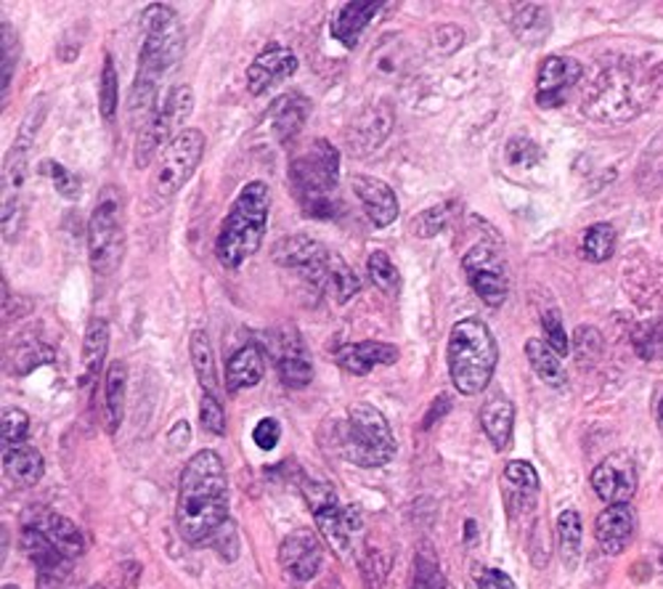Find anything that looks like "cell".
Segmentation results:
<instances>
[{
    "instance_id": "obj_49",
    "label": "cell",
    "mask_w": 663,
    "mask_h": 589,
    "mask_svg": "<svg viewBox=\"0 0 663 589\" xmlns=\"http://www.w3.org/2000/svg\"><path fill=\"white\" fill-rule=\"evenodd\" d=\"M253 441H255V447L263 449V451L277 449L279 441H281V425H279L277 417H266V420H260L258 425H255Z\"/></svg>"
},
{
    "instance_id": "obj_7",
    "label": "cell",
    "mask_w": 663,
    "mask_h": 589,
    "mask_svg": "<svg viewBox=\"0 0 663 589\" xmlns=\"http://www.w3.org/2000/svg\"><path fill=\"white\" fill-rule=\"evenodd\" d=\"M340 454L359 468H383L396 454V438L385 415L372 404H351L338 433Z\"/></svg>"
},
{
    "instance_id": "obj_6",
    "label": "cell",
    "mask_w": 663,
    "mask_h": 589,
    "mask_svg": "<svg viewBox=\"0 0 663 589\" xmlns=\"http://www.w3.org/2000/svg\"><path fill=\"white\" fill-rule=\"evenodd\" d=\"M449 375L462 396H478L489 388L499 364V345L481 319H459L449 332Z\"/></svg>"
},
{
    "instance_id": "obj_31",
    "label": "cell",
    "mask_w": 663,
    "mask_h": 589,
    "mask_svg": "<svg viewBox=\"0 0 663 589\" xmlns=\"http://www.w3.org/2000/svg\"><path fill=\"white\" fill-rule=\"evenodd\" d=\"M372 58V69L383 77H402L411 69V58H415V51L406 45L402 35H385V41L374 49Z\"/></svg>"
},
{
    "instance_id": "obj_52",
    "label": "cell",
    "mask_w": 663,
    "mask_h": 589,
    "mask_svg": "<svg viewBox=\"0 0 663 589\" xmlns=\"http://www.w3.org/2000/svg\"><path fill=\"white\" fill-rule=\"evenodd\" d=\"M168 441H170V449H173V451H179V449L186 447V443L192 441V430H189V425L183 422V420L175 422L173 430H170Z\"/></svg>"
},
{
    "instance_id": "obj_44",
    "label": "cell",
    "mask_w": 663,
    "mask_h": 589,
    "mask_svg": "<svg viewBox=\"0 0 663 589\" xmlns=\"http://www.w3.org/2000/svg\"><path fill=\"white\" fill-rule=\"evenodd\" d=\"M30 433V415L19 407L3 409V420H0V438H3V449L19 447Z\"/></svg>"
},
{
    "instance_id": "obj_47",
    "label": "cell",
    "mask_w": 663,
    "mask_h": 589,
    "mask_svg": "<svg viewBox=\"0 0 663 589\" xmlns=\"http://www.w3.org/2000/svg\"><path fill=\"white\" fill-rule=\"evenodd\" d=\"M542 326H544V332H547L549 349H553L557 356H566V353H568V335H566V326H563L560 313L544 311L542 313Z\"/></svg>"
},
{
    "instance_id": "obj_1",
    "label": "cell",
    "mask_w": 663,
    "mask_h": 589,
    "mask_svg": "<svg viewBox=\"0 0 663 589\" xmlns=\"http://www.w3.org/2000/svg\"><path fill=\"white\" fill-rule=\"evenodd\" d=\"M228 523V475L213 449L196 451L179 481L175 526L189 545H205Z\"/></svg>"
},
{
    "instance_id": "obj_15",
    "label": "cell",
    "mask_w": 663,
    "mask_h": 589,
    "mask_svg": "<svg viewBox=\"0 0 663 589\" xmlns=\"http://www.w3.org/2000/svg\"><path fill=\"white\" fill-rule=\"evenodd\" d=\"M584 67L576 58L553 54L539 64V81H536V104L542 109H557L566 104L574 85L581 81Z\"/></svg>"
},
{
    "instance_id": "obj_12",
    "label": "cell",
    "mask_w": 663,
    "mask_h": 589,
    "mask_svg": "<svg viewBox=\"0 0 663 589\" xmlns=\"http://www.w3.org/2000/svg\"><path fill=\"white\" fill-rule=\"evenodd\" d=\"M300 489H303V496L308 507H311L319 532L324 534V539L330 542L334 553L345 555V549L351 547V536L361 528L359 510L340 505L338 494H334L332 486H327L324 481H311V478H306V481L300 483Z\"/></svg>"
},
{
    "instance_id": "obj_18",
    "label": "cell",
    "mask_w": 663,
    "mask_h": 589,
    "mask_svg": "<svg viewBox=\"0 0 663 589\" xmlns=\"http://www.w3.org/2000/svg\"><path fill=\"white\" fill-rule=\"evenodd\" d=\"M351 189L361 200V205H364V211L374 226L387 228L396 224L402 205H398L396 192H393L385 181L374 179V175H353Z\"/></svg>"
},
{
    "instance_id": "obj_17",
    "label": "cell",
    "mask_w": 663,
    "mask_h": 589,
    "mask_svg": "<svg viewBox=\"0 0 663 589\" xmlns=\"http://www.w3.org/2000/svg\"><path fill=\"white\" fill-rule=\"evenodd\" d=\"M321 558H324L321 542L308 528H298V532L287 534L279 545L281 568L298 581H311L319 574Z\"/></svg>"
},
{
    "instance_id": "obj_42",
    "label": "cell",
    "mask_w": 663,
    "mask_h": 589,
    "mask_svg": "<svg viewBox=\"0 0 663 589\" xmlns=\"http://www.w3.org/2000/svg\"><path fill=\"white\" fill-rule=\"evenodd\" d=\"M409 589H446V576L432 555L417 553L415 568H411Z\"/></svg>"
},
{
    "instance_id": "obj_40",
    "label": "cell",
    "mask_w": 663,
    "mask_h": 589,
    "mask_svg": "<svg viewBox=\"0 0 663 589\" xmlns=\"http://www.w3.org/2000/svg\"><path fill=\"white\" fill-rule=\"evenodd\" d=\"M451 224V207L449 205H436V207H428V211L417 213L415 218H411V234L419 239H430V237H438V234L446 232Z\"/></svg>"
},
{
    "instance_id": "obj_36",
    "label": "cell",
    "mask_w": 663,
    "mask_h": 589,
    "mask_svg": "<svg viewBox=\"0 0 663 589\" xmlns=\"http://www.w3.org/2000/svg\"><path fill=\"white\" fill-rule=\"evenodd\" d=\"M557 539H560V555L568 568L576 566L581 555V518L576 510H563L557 515Z\"/></svg>"
},
{
    "instance_id": "obj_54",
    "label": "cell",
    "mask_w": 663,
    "mask_h": 589,
    "mask_svg": "<svg viewBox=\"0 0 663 589\" xmlns=\"http://www.w3.org/2000/svg\"><path fill=\"white\" fill-rule=\"evenodd\" d=\"M38 589H62L58 574H38Z\"/></svg>"
},
{
    "instance_id": "obj_55",
    "label": "cell",
    "mask_w": 663,
    "mask_h": 589,
    "mask_svg": "<svg viewBox=\"0 0 663 589\" xmlns=\"http://www.w3.org/2000/svg\"><path fill=\"white\" fill-rule=\"evenodd\" d=\"M655 417H659V428L663 433V390H661V398H659V407H655Z\"/></svg>"
},
{
    "instance_id": "obj_29",
    "label": "cell",
    "mask_w": 663,
    "mask_h": 589,
    "mask_svg": "<svg viewBox=\"0 0 663 589\" xmlns=\"http://www.w3.org/2000/svg\"><path fill=\"white\" fill-rule=\"evenodd\" d=\"M393 128V113L391 107H385V104H377V107H370L364 115L356 117V122H353V149L356 152H370V149H377L379 143L387 139V133H391Z\"/></svg>"
},
{
    "instance_id": "obj_24",
    "label": "cell",
    "mask_w": 663,
    "mask_h": 589,
    "mask_svg": "<svg viewBox=\"0 0 663 589\" xmlns=\"http://www.w3.org/2000/svg\"><path fill=\"white\" fill-rule=\"evenodd\" d=\"M109 351V322L107 319L96 317L88 322L83 340V356H81V388L88 390L101 375L104 358Z\"/></svg>"
},
{
    "instance_id": "obj_10",
    "label": "cell",
    "mask_w": 663,
    "mask_h": 589,
    "mask_svg": "<svg viewBox=\"0 0 663 589\" xmlns=\"http://www.w3.org/2000/svg\"><path fill=\"white\" fill-rule=\"evenodd\" d=\"M194 109V90L189 85H173L168 90L165 101L157 107V113L149 117V122L139 130V139H136V152L133 162L136 168L152 165V160L160 154V149L165 152L170 141L175 136H181V126L189 120Z\"/></svg>"
},
{
    "instance_id": "obj_3",
    "label": "cell",
    "mask_w": 663,
    "mask_h": 589,
    "mask_svg": "<svg viewBox=\"0 0 663 589\" xmlns=\"http://www.w3.org/2000/svg\"><path fill=\"white\" fill-rule=\"evenodd\" d=\"M268 213H271V189L266 181H249L236 194L232 211L223 218L218 239H215V258L223 268L236 271L247 258L260 250L266 237Z\"/></svg>"
},
{
    "instance_id": "obj_16",
    "label": "cell",
    "mask_w": 663,
    "mask_h": 589,
    "mask_svg": "<svg viewBox=\"0 0 663 589\" xmlns=\"http://www.w3.org/2000/svg\"><path fill=\"white\" fill-rule=\"evenodd\" d=\"M295 72H298V56H295L290 49H285V45L271 43L266 45L247 67V90L253 96H263L277 83L292 77Z\"/></svg>"
},
{
    "instance_id": "obj_43",
    "label": "cell",
    "mask_w": 663,
    "mask_h": 589,
    "mask_svg": "<svg viewBox=\"0 0 663 589\" xmlns=\"http://www.w3.org/2000/svg\"><path fill=\"white\" fill-rule=\"evenodd\" d=\"M504 481H507L512 489L521 491V496L528 494L531 500H534V496L539 494V489H542L539 473H536L534 464L525 462V460L507 462V468H504Z\"/></svg>"
},
{
    "instance_id": "obj_21",
    "label": "cell",
    "mask_w": 663,
    "mask_h": 589,
    "mask_svg": "<svg viewBox=\"0 0 663 589\" xmlns=\"http://www.w3.org/2000/svg\"><path fill=\"white\" fill-rule=\"evenodd\" d=\"M398 356H402V351H398L396 345L379 343V340H366V343H347V345H343V349H338V353H334L338 364L343 366L345 372H351V375H356V377L370 375V372L377 370V366L396 364Z\"/></svg>"
},
{
    "instance_id": "obj_28",
    "label": "cell",
    "mask_w": 663,
    "mask_h": 589,
    "mask_svg": "<svg viewBox=\"0 0 663 589\" xmlns=\"http://www.w3.org/2000/svg\"><path fill=\"white\" fill-rule=\"evenodd\" d=\"M125 390H128V366L125 362H111L104 375V422L109 436H115L122 425Z\"/></svg>"
},
{
    "instance_id": "obj_39",
    "label": "cell",
    "mask_w": 663,
    "mask_h": 589,
    "mask_svg": "<svg viewBox=\"0 0 663 589\" xmlns=\"http://www.w3.org/2000/svg\"><path fill=\"white\" fill-rule=\"evenodd\" d=\"M117 81H120V77H117L115 58L107 54L101 67V83H98V109H101L104 122H111L117 115V96H120V83Z\"/></svg>"
},
{
    "instance_id": "obj_2",
    "label": "cell",
    "mask_w": 663,
    "mask_h": 589,
    "mask_svg": "<svg viewBox=\"0 0 663 589\" xmlns=\"http://www.w3.org/2000/svg\"><path fill=\"white\" fill-rule=\"evenodd\" d=\"M141 54H139V72H136L133 88H130L128 113L130 120L143 128L149 117L157 113V94H160L162 77L179 64L183 56V24L179 11L168 3H149L141 14ZM139 128V130H141Z\"/></svg>"
},
{
    "instance_id": "obj_30",
    "label": "cell",
    "mask_w": 663,
    "mask_h": 589,
    "mask_svg": "<svg viewBox=\"0 0 663 589\" xmlns=\"http://www.w3.org/2000/svg\"><path fill=\"white\" fill-rule=\"evenodd\" d=\"M3 468L6 475L19 483V486H35V483H41L45 473L43 454L35 447H30V443L3 449Z\"/></svg>"
},
{
    "instance_id": "obj_20",
    "label": "cell",
    "mask_w": 663,
    "mask_h": 589,
    "mask_svg": "<svg viewBox=\"0 0 663 589\" xmlns=\"http://www.w3.org/2000/svg\"><path fill=\"white\" fill-rule=\"evenodd\" d=\"M637 515L632 505H610L597 515L595 539L606 555H621L623 547L632 542Z\"/></svg>"
},
{
    "instance_id": "obj_35",
    "label": "cell",
    "mask_w": 663,
    "mask_h": 589,
    "mask_svg": "<svg viewBox=\"0 0 663 589\" xmlns=\"http://www.w3.org/2000/svg\"><path fill=\"white\" fill-rule=\"evenodd\" d=\"M22 547L38 566V574H58V568H64V560H67L35 526H24Z\"/></svg>"
},
{
    "instance_id": "obj_8",
    "label": "cell",
    "mask_w": 663,
    "mask_h": 589,
    "mask_svg": "<svg viewBox=\"0 0 663 589\" xmlns=\"http://www.w3.org/2000/svg\"><path fill=\"white\" fill-rule=\"evenodd\" d=\"M125 255V207L120 189L107 186L88 221V258L98 277H109Z\"/></svg>"
},
{
    "instance_id": "obj_23",
    "label": "cell",
    "mask_w": 663,
    "mask_h": 589,
    "mask_svg": "<svg viewBox=\"0 0 663 589\" xmlns=\"http://www.w3.org/2000/svg\"><path fill=\"white\" fill-rule=\"evenodd\" d=\"M308 115H311V98L300 94V90H287V94L279 96L277 101L271 104V109H268L274 133L285 143H290L295 136L303 130Z\"/></svg>"
},
{
    "instance_id": "obj_9",
    "label": "cell",
    "mask_w": 663,
    "mask_h": 589,
    "mask_svg": "<svg viewBox=\"0 0 663 589\" xmlns=\"http://www.w3.org/2000/svg\"><path fill=\"white\" fill-rule=\"evenodd\" d=\"M205 133L196 128H183V133L170 141V147L154 162L147 183L152 205L162 207L186 186L205 157Z\"/></svg>"
},
{
    "instance_id": "obj_46",
    "label": "cell",
    "mask_w": 663,
    "mask_h": 589,
    "mask_svg": "<svg viewBox=\"0 0 663 589\" xmlns=\"http://www.w3.org/2000/svg\"><path fill=\"white\" fill-rule=\"evenodd\" d=\"M43 173L54 181V189L64 196V200H77V196H81V183H77L75 175H72L69 170L62 165V162L45 160Z\"/></svg>"
},
{
    "instance_id": "obj_51",
    "label": "cell",
    "mask_w": 663,
    "mask_h": 589,
    "mask_svg": "<svg viewBox=\"0 0 663 589\" xmlns=\"http://www.w3.org/2000/svg\"><path fill=\"white\" fill-rule=\"evenodd\" d=\"M464 43V32L455 28V24H446V28L436 30V38H432V45H436L438 51H441L443 56L455 54L459 45Z\"/></svg>"
},
{
    "instance_id": "obj_13",
    "label": "cell",
    "mask_w": 663,
    "mask_h": 589,
    "mask_svg": "<svg viewBox=\"0 0 663 589\" xmlns=\"http://www.w3.org/2000/svg\"><path fill=\"white\" fill-rule=\"evenodd\" d=\"M462 271L470 281L472 292H475L489 309H502L510 292L507 268H504L502 258H499L491 247H470L462 258Z\"/></svg>"
},
{
    "instance_id": "obj_25",
    "label": "cell",
    "mask_w": 663,
    "mask_h": 589,
    "mask_svg": "<svg viewBox=\"0 0 663 589\" xmlns=\"http://www.w3.org/2000/svg\"><path fill=\"white\" fill-rule=\"evenodd\" d=\"M35 528L41 532L45 539L54 545L58 553L64 555V558L72 560V558H81V555L85 553V536L81 528L75 526V521L64 518V515L58 513H51V510H45V513H41V518L35 521Z\"/></svg>"
},
{
    "instance_id": "obj_48",
    "label": "cell",
    "mask_w": 663,
    "mask_h": 589,
    "mask_svg": "<svg viewBox=\"0 0 663 589\" xmlns=\"http://www.w3.org/2000/svg\"><path fill=\"white\" fill-rule=\"evenodd\" d=\"M507 160L512 165L534 168L539 162V147L528 139H510L507 143Z\"/></svg>"
},
{
    "instance_id": "obj_26",
    "label": "cell",
    "mask_w": 663,
    "mask_h": 589,
    "mask_svg": "<svg viewBox=\"0 0 663 589\" xmlns=\"http://www.w3.org/2000/svg\"><path fill=\"white\" fill-rule=\"evenodd\" d=\"M263 372H266V356L255 343H247L245 349H239L232 358L226 362V390L228 393H239L247 388H255V385L263 379Z\"/></svg>"
},
{
    "instance_id": "obj_45",
    "label": "cell",
    "mask_w": 663,
    "mask_h": 589,
    "mask_svg": "<svg viewBox=\"0 0 663 589\" xmlns=\"http://www.w3.org/2000/svg\"><path fill=\"white\" fill-rule=\"evenodd\" d=\"M200 422L207 433H213V436L226 433V411H223L221 398L213 396V393H202Z\"/></svg>"
},
{
    "instance_id": "obj_32",
    "label": "cell",
    "mask_w": 663,
    "mask_h": 589,
    "mask_svg": "<svg viewBox=\"0 0 663 589\" xmlns=\"http://www.w3.org/2000/svg\"><path fill=\"white\" fill-rule=\"evenodd\" d=\"M189 353H192V364H194L196 379H200L202 390L218 396V390H221L218 366H215L213 345H210V338L205 330L192 332V338H189Z\"/></svg>"
},
{
    "instance_id": "obj_57",
    "label": "cell",
    "mask_w": 663,
    "mask_h": 589,
    "mask_svg": "<svg viewBox=\"0 0 663 589\" xmlns=\"http://www.w3.org/2000/svg\"><path fill=\"white\" fill-rule=\"evenodd\" d=\"M88 589H107V587H98V585H96V587H88Z\"/></svg>"
},
{
    "instance_id": "obj_34",
    "label": "cell",
    "mask_w": 663,
    "mask_h": 589,
    "mask_svg": "<svg viewBox=\"0 0 663 589\" xmlns=\"http://www.w3.org/2000/svg\"><path fill=\"white\" fill-rule=\"evenodd\" d=\"M515 17H510V28L515 32L517 41L523 43H539L549 32V17L544 6L536 3H521L512 6Z\"/></svg>"
},
{
    "instance_id": "obj_4",
    "label": "cell",
    "mask_w": 663,
    "mask_h": 589,
    "mask_svg": "<svg viewBox=\"0 0 663 589\" xmlns=\"http://www.w3.org/2000/svg\"><path fill=\"white\" fill-rule=\"evenodd\" d=\"M659 83L653 69L634 67V64L610 67L587 90L581 113L595 122H610V126L627 122L648 107Z\"/></svg>"
},
{
    "instance_id": "obj_19",
    "label": "cell",
    "mask_w": 663,
    "mask_h": 589,
    "mask_svg": "<svg viewBox=\"0 0 663 589\" xmlns=\"http://www.w3.org/2000/svg\"><path fill=\"white\" fill-rule=\"evenodd\" d=\"M274 362H277L279 377L287 388H306L313 379V364L300 343L298 332L292 335H277V343L271 345Z\"/></svg>"
},
{
    "instance_id": "obj_38",
    "label": "cell",
    "mask_w": 663,
    "mask_h": 589,
    "mask_svg": "<svg viewBox=\"0 0 663 589\" xmlns=\"http://www.w3.org/2000/svg\"><path fill=\"white\" fill-rule=\"evenodd\" d=\"M366 271H370L372 285L377 287L379 292L396 294L402 290V274H398L396 264L387 258L385 250H372L370 258H366Z\"/></svg>"
},
{
    "instance_id": "obj_53",
    "label": "cell",
    "mask_w": 663,
    "mask_h": 589,
    "mask_svg": "<svg viewBox=\"0 0 663 589\" xmlns=\"http://www.w3.org/2000/svg\"><path fill=\"white\" fill-rule=\"evenodd\" d=\"M449 409H451L449 396H446V393H441V396H438V409H436V404H432L430 415L425 417V428H430L432 422H438V420H441V415H443V411H449Z\"/></svg>"
},
{
    "instance_id": "obj_56",
    "label": "cell",
    "mask_w": 663,
    "mask_h": 589,
    "mask_svg": "<svg viewBox=\"0 0 663 589\" xmlns=\"http://www.w3.org/2000/svg\"><path fill=\"white\" fill-rule=\"evenodd\" d=\"M3 589H19L17 585H3Z\"/></svg>"
},
{
    "instance_id": "obj_27",
    "label": "cell",
    "mask_w": 663,
    "mask_h": 589,
    "mask_svg": "<svg viewBox=\"0 0 663 589\" xmlns=\"http://www.w3.org/2000/svg\"><path fill=\"white\" fill-rule=\"evenodd\" d=\"M481 425L491 447L496 451H507L512 443V428H515V407H512L510 398H489L481 409Z\"/></svg>"
},
{
    "instance_id": "obj_14",
    "label": "cell",
    "mask_w": 663,
    "mask_h": 589,
    "mask_svg": "<svg viewBox=\"0 0 663 589\" xmlns=\"http://www.w3.org/2000/svg\"><path fill=\"white\" fill-rule=\"evenodd\" d=\"M592 489L608 505H629L637 491V468L632 454L613 451L592 470Z\"/></svg>"
},
{
    "instance_id": "obj_22",
    "label": "cell",
    "mask_w": 663,
    "mask_h": 589,
    "mask_svg": "<svg viewBox=\"0 0 663 589\" xmlns=\"http://www.w3.org/2000/svg\"><path fill=\"white\" fill-rule=\"evenodd\" d=\"M383 9H385V3H359V0L343 3L332 14V22H330L332 38L338 43H343L345 49H356L359 35L370 28V24L374 22V17H377Z\"/></svg>"
},
{
    "instance_id": "obj_5",
    "label": "cell",
    "mask_w": 663,
    "mask_h": 589,
    "mask_svg": "<svg viewBox=\"0 0 663 589\" xmlns=\"http://www.w3.org/2000/svg\"><path fill=\"white\" fill-rule=\"evenodd\" d=\"M290 183L295 200L306 215L334 218L340 213V152L330 141L317 139L308 143L290 162Z\"/></svg>"
},
{
    "instance_id": "obj_50",
    "label": "cell",
    "mask_w": 663,
    "mask_h": 589,
    "mask_svg": "<svg viewBox=\"0 0 663 589\" xmlns=\"http://www.w3.org/2000/svg\"><path fill=\"white\" fill-rule=\"evenodd\" d=\"M472 581H475L478 589H517L512 576L499 571V568L478 566L475 571H472Z\"/></svg>"
},
{
    "instance_id": "obj_41",
    "label": "cell",
    "mask_w": 663,
    "mask_h": 589,
    "mask_svg": "<svg viewBox=\"0 0 663 589\" xmlns=\"http://www.w3.org/2000/svg\"><path fill=\"white\" fill-rule=\"evenodd\" d=\"M0 49H3V62H0V90H3V107H6L11 83H14L17 62H19V38L9 22H3V43H0Z\"/></svg>"
},
{
    "instance_id": "obj_11",
    "label": "cell",
    "mask_w": 663,
    "mask_h": 589,
    "mask_svg": "<svg viewBox=\"0 0 663 589\" xmlns=\"http://www.w3.org/2000/svg\"><path fill=\"white\" fill-rule=\"evenodd\" d=\"M271 258L279 268L298 271L300 277L308 279V285H313L319 292L327 294L340 255L332 253L327 245H321L319 239L306 237V234H292V237H281L271 247Z\"/></svg>"
},
{
    "instance_id": "obj_37",
    "label": "cell",
    "mask_w": 663,
    "mask_h": 589,
    "mask_svg": "<svg viewBox=\"0 0 663 589\" xmlns=\"http://www.w3.org/2000/svg\"><path fill=\"white\" fill-rule=\"evenodd\" d=\"M616 250V228L610 224H595L581 239V255L589 264H606Z\"/></svg>"
},
{
    "instance_id": "obj_33",
    "label": "cell",
    "mask_w": 663,
    "mask_h": 589,
    "mask_svg": "<svg viewBox=\"0 0 663 589\" xmlns=\"http://www.w3.org/2000/svg\"><path fill=\"white\" fill-rule=\"evenodd\" d=\"M525 356H528L531 370H534L547 385L563 388V385L568 383L560 356L549 349V343H544V340H539V338H531L528 343H525Z\"/></svg>"
}]
</instances>
